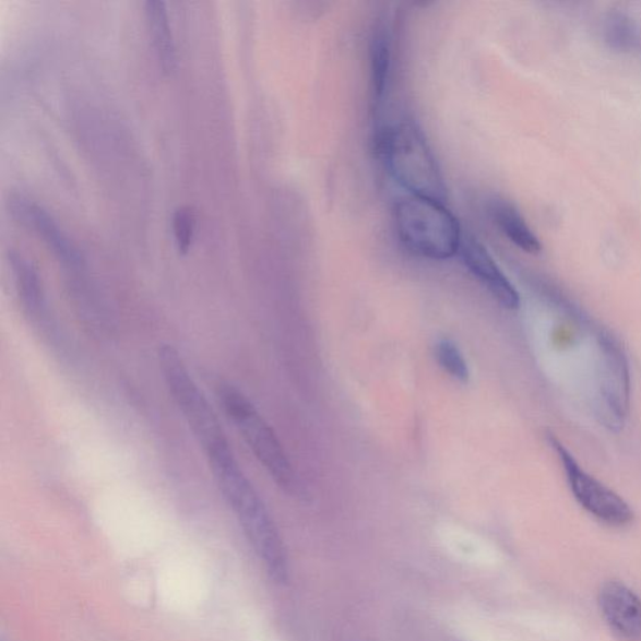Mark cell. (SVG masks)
Instances as JSON below:
<instances>
[{
  "label": "cell",
  "mask_w": 641,
  "mask_h": 641,
  "mask_svg": "<svg viewBox=\"0 0 641 641\" xmlns=\"http://www.w3.org/2000/svg\"><path fill=\"white\" fill-rule=\"evenodd\" d=\"M206 458L221 494L270 577L278 584L287 583L289 567L284 541L259 492L239 466L233 449Z\"/></svg>",
  "instance_id": "6da1fadb"
},
{
  "label": "cell",
  "mask_w": 641,
  "mask_h": 641,
  "mask_svg": "<svg viewBox=\"0 0 641 641\" xmlns=\"http://www.w3.org/2000/svg\"><path fill=\"white\" fill-rule=\"evenodd\" d=\"M384 169L408 194L446 203L448 188L429 142L409 121L383 126L375 136Z\"/></svg>",
  "instance_id": "7a4b0ae2"
},
{
  "label": "cell",
  "mask_w": 641,
  "mask_h": 641,
  "mask_svg": "<svg viewBox=\"0 0 641 641\" xmlns=\"http://www.w3.org/2000/svg\"><path fill=\"white\" fill-rule=\"evenodd\" d=\"M393 221L400 242L418 258L446 261L460 252L464 237L446 203L407 194L395 203Z\"/></svg>",
  "instance_id": "3957f363"
},
{
  "label": "cell",
  "mask_w": 641,
  "mask_h": 641,
  "mask_svg": "<svg viewBox=\"0 0 641 641\" xmlns=\"http://www.w3.org/2000/svg\"><path fill=\"white\" fill-rule=\"evenodd\" d=\"M158 363L170 397L199 441L204 454L230 448L218 417L192 378L181 354L173 345H162Z\"/></svg>",
  "instance_id": "277c9868"
},
{
  "label": "cell",
  "mask_w": 641,
  "mask_h": 641,
  "mask_svg": "<svg viewBox=\"0 0 641 641\" xmlns=\"http://www.w3.org/2000/svg\"><path fill=\"white\" fill-rule=\"evenodd\" d=\"M229 422L275 483L287 492L297 491V478L277 435L241 391L222 384L217 392Z\"/></svg>",
  "instance_id": "5b68a950"
},
{
  "label": "cell",
  "mask_w": 641,
  "mask_h": 641,
  "mask_svg": "<svg viewBox=\"0 0 641 641\" xmlns=\"http://www.w3.org/2000/svg\"><path fill=\"white\" fill-rule=\"evenodd\" d=\"M601 366L596 416L613 432H620L630 412V372L626 354L609 333L600 335Z\"/></svg>",
  "instance_id": "8992f818"
},
{
  "label": "cell",
  "mask_w": 641,
  "mask_h": 641,
  "mask_svg": "<svg viewBox=\"0 0 641 641\" xmlns=\"http://www.w3.org/2000/svg\"><path fill=\"white\" fill-rule=\"evenodd\" d=\"M548 440L561 461L570 490L581 508L609 526L622 527L632 523L634 511L626 500L610 490L608 486L589 475L555 436L549 435Z\"/></svg>",
  "instance_id": "52a82bcc"
},
{
  "label": "cell",
  "mask_w": 641,
  "mask_h": 641,
  "mask_svg": "<svg viewBox=\"0 0 641 641\" xmlns=\"http://www.w3.org/2000/svg\"><path fill=\"white\" fill-rule=\"evenodd\" d=\"M604 620L620 640L641 641V597L619 580H609L600 590Z\"/></svg>",
  "instance_id": "ba28073f"
},
{
  "label": "cell",
  "mask_w": 641,
  "mask_h": 641,
  "mask_svg": "<svg viewBox=\"0 0 641 641\" xmlns=\"http://www.w3.org/2000/svg\"><path fill=\"white\" fill-rule=\"evenodd\" d=\"M461 259L472 275L489 290L490 295L503 309L518 310L520 296L509 278L494 261L492 256L485 249L482 242L474 237L463 239L460 249Z\"/></svg>",
  "instance_id": "9c48e42d"
},
{
  "label": "cell",
  "mask_w": 641,
  "mask_h": 641,
  "mask_svg": "<svg viewBox=\"0 0 641 641\" xmlns=\"http://www.w3.org/2000/svg\"><path fill=\"white\" fill-rule=\"evenodd\" d=\"M12 207L14 215L24 225L34 229V233L41 237L59 260L70 268L80 266L82 258L79 250L75 249L71 239L59 227L52 215L29 200L15 199Z\"/></svg>",
  "instance_id": "30bf717a"
},
{
  "label": "cell",
  "mask_w": 641,
  "mask_h": 641,
  "mask_svg": "<svg viewBox=\"0 0 641 641\" xmlns=\"http://www.w3.org/2000/svg\"><path fill=\"white\" fill-rule=\"evenodd\" d=\"M16 289L31 321L43 331H50V316L38 271L19 252L10 254Z\"/></svg>",
  "instance_id": "8fae6325"
},
{
  "label": "cell",
  "mask_w": 641,
  "mask_h": 641,
  "mask_svg": "<svg viewBox=\"0 0 641 641\" xmlns=\"http://www.w3.org/2000/svg\"><path fill=\"white\" fill-rule=\"evenodd\" d=\"M489 212L494 224L497 225L500 233L518 249L530 254L542 252L543 245L541 239L534 234L532 227L527 225L526 219L521 215L515 204L503 199H494L490 201Z\"/></svg>",
  "instance_id": "7c38bea8"
},
{
  "label": "cell",
  "mask_w": 641,
  "mask_h": 641,
  "mask_svg": "<svg viewBox=\"0 0 641 641\" xmlns=\"http://www.w3.org/2000/svg\"><path fill=\"white\" fill-rule=\"evenodd\" d=\"M392 67V36L388 22L379 21L370 43L371 93L376 108L382 105L390 82Z\"/></svg>",
  "instance_id": "4fadbf2b"
},
{
  "label": "cell",
  "mask_w": 641,
  "mask_h": 641,
  "mask_svg": "<svg viewBox=\"0 0 641 641\" xmlns=\"http://www.w3.org/2000/svg\"><path fill=\"white\" fill-rule=\"evenodd\" d=\"M144 12L161 67L165 72H173L176 70L178 58L167 4L162 0H147Z\"/></svg>",
  "instance_id": "5bb4252c"
},
{
  "label": "cell",
  "mask_w": 641,
  "mask_h": 641,
  "mask_svg": "<svg viewBox=\"0 0 641 641\" xmlns=\"http://www.w3.org/2000/svg\"><path fill=\"white\" fill-rule=\"evenodd\" d=\"M603 36L606 45L620 54L634 52L641 45L638 23L620 11H613L605 16Z\"/></svg>",
  "instance_id": "9a60e30c"
},
{
  "label": "cell",
  "mask_w": 641,
  "mask_h": 641,
  "mask_svg": "<svg viewBox=\"0 0 641 641\" xmlns=\"http://www.w3.org/2000/svg\"><path fill=\"white\" fill-rule=\"evenodd\" d=\"M435 356L441 369L449 373L452 379L463 383L468 381L470 371L467 363L454 341L449 339L440 340L436 344Z\"/></svg>",
  "instance_id": "2e32d148"
},
{
  "label": "cell",
  "mask_w": 641,
  "mask_h": 641,
  "mask_svg": "<svg viewBox=\"0 0 641 641\" xmlns=\"http://www.w3.org/2000/svg\"><path fill=\"white\" fill-rule=\"evenodd\" d=\"M195 229V216L191 207H179L174 215V234L177 249L181 253L190 251Z\"/></svg>",
  "instance_id": "e0dca14e"
}]
</instances>
